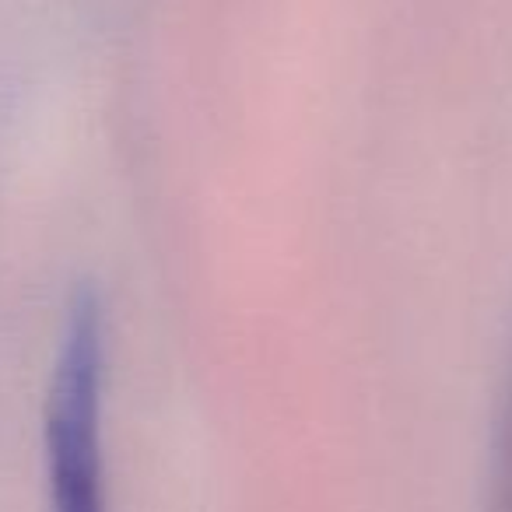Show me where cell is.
I'll return each mask as SVG.
<instances>
[{
	"instance_id": "cell-1",
	"label": "cell",
	"mask_w": 512,
	"mask_h": 512,
	"mask_svg": "<svg viewBox=\"0 0 512 512\" xmlns=\"http://www.w3.org/2000/svg\"><path fill=\"white\" fill-rule=\"evenodd\" d=\"M106 309L95 288H78L60 330L46 393V488L50 512H109L102 463Z\"/></svg>"
},
{
	"instance_id": "cell-2",
	"label": "cell",
	"mask_w": 512,
	"mask_h": 512,
	"mask_svg": "<svg viewBox=\"0 0 512 512\" xmlns=\"http://www.w3.org/2000/svg\"><path fill=\"white\" fill-rule=\"evenodd\" d=\"M484 512H512V386H509V393H505V404H502L498 428H495V442H491Z\"/></svg>"
}]
</instances>
